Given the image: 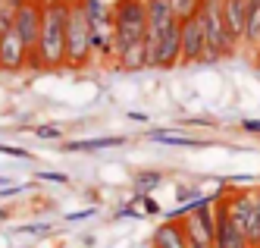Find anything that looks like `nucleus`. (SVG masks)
<instances>
[{
  "mask_svg": "<svg viewBox=\"0 0 260 248\" xmlns=\"http://www.w3.org/2000/svg\"><path fill=\"white\" fill-rule=\"evenodd\" d=\"M135 192H141V195H151L154 188L163 182V173L160 170H141V173H135Z\"/></svg>",
  "mask_w": 260,
  "mask_h": 248,
  "instance_id": "2eb2a0df",
  "label": "nucleus"
},
{
  "mask_svg": "<svg viewBox=\"0 0 260 248\" xmlns=\"http://www.w3.org/2000/svg\"><path fill=\"white\" fill-rule=\"evenodd\" d=\"M151 248H188V233H185L182 220H170V217H166L151 233Z\"/></svg>",
  "mask_w": 260,
  "mask_h": 248,
  "instance_id": "9d476101",
  "label": "nucleus"
},
{
  "mask_svg": "<svg viewBox=\"0 0 260 248\" xmlns=\"http://www.w3.org/2000/svg\"><path fill=\"white\" fill-rule=\"evenodd\" d=\"M4 182H7V179H4V176H0V185H4Z\"/></svg>",
  "mask_w": 260,
  "mask_h": 248,
  "instance_id": "2f4dec72",
  "label": "nucleus"
},
{
  "mask_svg": "<svg viewBox=\"0 0 260 248\" xmlns=\"http://www.w3.org/2000/svg\"><path fill=\"white\" fill-rule=\"evenodd\" d=\"M135 198H138V204H141V211H144V214H160V204H157L151 195H141V192H135Z\"/></svg>",
  "mask_w": 260,
  "mask_h": 248,
  "instance_id": "f3484780",
  "label": "nucleus"
},
{
  "mask_svg": "<svg viewBox=\"0 0 260 248\" xmlns=\"http://www.w3.org/2000/svg\"><path fill=\"white\" fill-rule=\"evenodd\" d=\"M125 145V135H101V139H82V142H66L63 151H104V148H119Z\"/></svg>",
  "mask_w": 260,
  "mask_h": 248,
  "instance_id": "f8f14e48",
  "label": "nucleus"
},
{
  "mask_svg": "<svg viewBox=\"0 0 260 248\" xmlns=\"http://www.w3.org/2000/svg\"><path fill=\"white\" fill-rule=\"evenodd\" d=\"M207 60V35H204L201 10L182 19V66H194Z\"/></svg>",
  "mask_w": 260,
  "mask_h": 248,
  "instance_id": "423d86ee",
  "label": "nucleus"
},
{
  "mask_svg": "<svg viewBox=\"0 0 260 248\" xmlns=\"http://www.w3.org/2000/svg\"><path fill=\"white\" fill-rule=\"evenodd\" d=\"M144 35H147V4L144 0H116L113 4V47H116V57L128 47L141 44Z\"/></svg>",
  "mask_w": 260,
  "mask_h": 248,
  "instance_id": "f03ea898",
  "label": "nucleus"
},
{
  "mask_svg": "<svg viewBox=\"0 0 260 248\" xmlns=\"http://www.w3.org/2000/svg\"><path fill=\"white\" fill-rule=\"evenodd\" d=\"M188 248H213V245H204V242H198V239H188Z\"/></svg>",
  "mask_w": 260,
  "mask_h": 248,
  "instance_id": "cd10ccee",
  "label": "nucleus"
},
{
  "mask_svg": "<svg viewBox=\"0 0 260 248\" xmlns=\"http://www.w3.org/2000/svg\"><path fill=\"white\" fill-rule=\"evenodd\" d=\"M0 7H7V0H0Z\"/></svg>",
  "mask_w": 260,
  "mask_h": 248,
  "instance_id": "7c9ffc66",
  "label": "nucleus"
},
{
  "mask_svg": "<svg viewBox=\"0 0 260 248\" xmlns=\"http://www.w3.org/2000/svg\"><path fill=\"white\" fill-rule=\"evenodd\" d=\"M66 4H76V0H66Z\"/></svg>",
  "mask_w": 260,
  "mask_h": 248,
  "instance_id": "72a5a7b5",
  "label": "nucleus"
},
{
  "mask_svg": "<svg viewBox=\"0 0 260 248\" xmlns=\"http://www.w3.org/2000/svg\"><path fill=\"white\" fill-rule=\"evenodd\" d=\"M94 60V44H91V22L82 10V4H69L66 16V66L69 69H85Z\"/></svg>",
  "mask_w": 260,
  "mask_h": 248,
  "instance_id": "7ed1b4c3",
  "label": "nucleus"
},
{
  "mask_svg": "<svg viewBox=\"0 0 260 248\" xmlns=\"http://www.w3.org/2000/svg\"><path fill=\"white\" fill-rule=\"evenodd\" d=\"M41 4H50V0H41Z\"/></svg>",
  "mask_w": 260,
  "mask_h": 248,
  "instance_id": "f704fd0d",
  "label": "nucleus"
},
{
  "mask_svg": "<svg viewBox=\"0 0 260 248\" xmlns=\"http://www.w3.org/2000/svg\"><path fill=\"white\" fill-rule=\"evenodd\" d=\"M38 179H44V182H60V185L69 182L66 173H50V170H38Z\"/></svg>",
  "mask_w": 260,
  "mask_h": 248,
  "instance_id": "412c9836",
  "label": "nucleus"
},
{
  "mask_svg": "<svg viewBox=\"0 0 260 248\" xmlns=\"http://www.w3.org/2000/svg\"><path fill=\"white\" fill-rule=\"evenodd\" d=\"M122 217L138 220V217H141V211H135V207H119V211H116V220H122Z\"/></svg>",
  "mask_w": 260,
  "mask_h": 248,
  "instance_id": "b1692460",
  "label": "nucleus"
},
{
  "mask_svg": "<svg viewBox=\"0 0 260 248\" xmlns=\"http://www.w3.org/2000/svg\"><path fill=\"white\" fill-rule=\"evenodd\" d=\"M241 129H245V132H254V135H260V120H241Z\"/></svg>",
  "mask_w": 260,
  "mask_h": 248,
  "instance_id": "393cba45",
  "label": "nucleus"
},
{
  "mask_svg": "<svg viewBox=\"0 0 260 248\" xmlns=\"http://www.w3.org/2000/svg\"><path fill=\"white\" fill-rule=\"evenodd\" d=\"M10 29H13V7L7 4V7H0V35L10 32Z\"/></svg>",
  "mask_w": 260,
  "mask_h": 248,
  "instance_id": "6ab92c4d",
  "label": "nucleus"
},
{
  "mask_svg": "<svg viewBox=\"0 0 260 248\" xmlns=\"http://www.w3.org/2000/svg\"><path fill=\"white\" fill-rule=\"evenodd\" d=\"M176 66H182V19H176L163 32L154 57V69H176Z\"/></svg>",
  "mask_w": 260,
  "mask_h": 248,
  "instance_id": "1a4fd4ad",
  "label": "nucleus"
},
{
  "mask_svg": "<svg viewBox=\"0 0 260 248\" xmlns=\"http://www.w3.org/2000/svg\"><path fill=\"white\" fill-rule=\"evenodd\" d=\"M254 201H257V226H254L251 245H254V248H260V188H254Z\"/></svg>",
  "mask_w": 260,
  "mask_h": 248,
  "instance_id": "4be33fe9",
  "label": "nucleus"
},
{
  "mask_svg": "<svg viewBox=\"0 0 260 248\" xmlns=\"http://www.w3.org/2000/svg\"><path fill=\"white\" fill-rule=\"evenodd\" d=\"M222 19L232 35V41L245 44V19H248V0H222Z\"/></svg>",
  "mask_w": 260,
  "mask_h": 248,
  "instance_id": "9b49d317",
  "label": "nucleus"
},
{
  "mask_svg": "<svg viewBox=\"0 0 260 248\" xmlns=\"http://www.w3.org/2000/svg\"><path fill=\"white\" fill-rule=\"evenodd\" d=\"M66 16H69L66 0H50V4H44L38 47L31 50V53H38L44 69H63L66 66Z\"/></svg>",
  "mask_w": 260,
  "mask_h": 248,
  "instance_id": "f257e3e1",
  "label": "nucleus"
},
{
  "mask_svg": "<svg viewBox=\"0 0 260 248\" xmlns=\"http://www.w3.org/2000/svg\"><path fill=\"white\" fill-rule=\"evenodd\" d=\"M201 19H204V35H207V60L204 63H219L238 50L232 35L222 19V0H201Z\"/></svg>",
  "mask_w": 260,
  "mask_h": 248,
  "instance_id": "20e7f679",
  "label": "nucleus"
},
{
  "mask_svg": "<svg viewBox=\"0 0 260 248\" xmlns=\"http://www.w3.org/2000/svg\"><path fill=\"white\" fill-rule=\"evenodd\" d=\"M151 142H160V145H176V148H204L207 142L201 139H191V135H182V132H170V129H154L147 132Z\"/></svg>",
  "mask_w": 260,
  "mask_h": 248,
  "instance_id": "ddd939ff",
  "label": "nucleus"
},
{
  "mask_svg": "<svg viewBox=\"0 0 260 248\" xmlns=\"http://www.w3.org/2000/svg\"><path fill=\"white\" fill-rule=\"evenodd\" d=\"M254 66H257V72H260V53H254Z\"/></svg>",
  "mask_w": 260,
  "mask_h": 248,
  "instance_id": "c85d7f7f",
  "label": "nucleus"
},
{
  "mask_svg": "<svg viewBox=\"0 0 260 248\" xmlns=\"http://www.w3.org/2000/svg\"><path fill=\"white\" fill-rule=\"evenodd\" d=\"M41 16H44V4L41 0H19L13 7V29L22 38V44L28 50L38 47V35H41Z\"/></svg>",
  "mask_w": 260,
  "mask_h": 248,
  "instance_id": "39448f33",
  "label": "nucleus"
},
{
  "mask_svg": "<svg viewBox=\"0 0 260 248\" xmlns=\"http://www.w3.org/2000/svg\"><path fill=\"white\" fill-rule=\"evenodd\" d=\"M88 217H94V207H85V211H69L63 220H69V223H79V220H88Z\"/></svg>",
  "mask_w": 260,
  "mask_h": 248,
  "instance_id": "5701e85b",
  "label": "nucleus"
},
{
  "mask_svg": "<svg viewBox=\"0 0 260 248\" xmlns=\"http://www.w3.org/2000/svg\"><path fill=\"white\" fill-rule=\"evenodd\" d=\"M35 135L38 139H63V129L60 126H35Z\"/></svg>",
  "mask_w": 260,
  "mask_h": 248,
  "instance_id": "a211bd4d",
  "label": "nucleus"
},
{
  "mask_svg": "<svg viewBox=\"0 0 260 248\" xmlns=\"http://www.w3.org/2000/svg\"><path fill=\"white\" fill-rule=\"evenodd\" d=\"M222 195H226V192H222ZM222 195L213 204V211H216V239H213V248H254L248 242V236L238 230V223L232 220L229 207H226V198H222Z\"/></svg>",
  "mask_w": 260,
  "mask_h": 248,
  "instance_id": "0eeeda50",
  "label": "nucleus"
},
{
  "mask_svg": "<svg viewBox=\"0 0 260 248\" xmlns=\"http://www.w3.org/2000/svg\"><path fill=\"white\" fill-rule=\"evenodd\" d=\"M128 120H135V123H147V117H144V113H138V110L128 113Z\"/></svg>",
  "mask_w": 260,
  "mask_h": 248,
  "instance_id": "bb28decb",
  "label": "nucleus"
},
{
  "mask_svg": "<svg viewBox=\"0 0 260 248\" xmlns=\"http://www.w3.org/2000/svg\"><path fill=\"white\" fill-rule=\"evenodd\" d=\"M254 53H260V44H257V50H254Z\"/></svg>",
  "mask_w": 260,
  "mask_h": 248,
  "instance_id": "473e14b6",
  "label": "nucleus"
},
{
  "mask_svg": "<svg viewBox=\"0 0 260 248\" xmlns=\"http://www.w3.org/2000/svg\"><path fill=\"white\" fill-rule=\"evenodd\" d=\"M245 44L257 50L260 44V0H248V19H245Z\"/></svg>",
  "mask_w": 260,
  "mask_h": 248,
  "instance_id": "4468645a",
  "label": "nucleus"
},
{
  "mask_svg": "<svg viewBox=\"0 0 260 248\" xmlns=\"http://www.w3.org/2000/svg\"><path fill=\"white\" fill-rule=\"evenodd\" d=\"M170 4H173V10L179 13V19H185V16H191V13L201 10V0H170Z\"/></svg>",
  "mask_w": 260,
  "mask_h": 248,
  "instance_id": "dca6fc26",
  "label": "nucleus"
},
{
  "mask_svg": "<svg viewBox=\"0 0 260 248\" xmlns=\"http://www.w3.org/2000/svg\"><path fill=\"white\" fill-rule=\"evenodd\" d=\"M7 217H10V214H7V211H4V207H0V220H7Z\"/></svg>",
  "mask_w": 260,
  "mask_h": 248,
  "instance_id": "c756f323",
  "label": "nucleus"
},
{
  "mask_svg": "<svg viewBox=\"0 0 260 248\" xmlns=\"http://www.w3.org/2000/svg\"><path fill=\"white\" fill-rule=\"evenodd\" d=\"M28 47L22 44V38L16 35V29L0 35V72H22L28 69Z\"/></svg>",
  "mask_w": 260,
  "mask_h": 248,
  "instance_id": "6e6552de",
  "label": "nucleus"
},
{
  "mask_svg": "<svg viewBox=\"0 0 260 248\" xmlns=\"http://www.w3.org/2000/svg\"><path fill=\"white\" fill-rule=\"evenodd\" d=\"M16 192H19V185H7V188H0V198H10Z\"/></svg>",
  "mask_w": 260,
  "mask_h": 248,
  "instance_id": "a878e982",
  "label": "nucleus"
},
{
  "mask_svg": "<svg viewBox=\"0 0 260 248\" xmlns=\"http://www.w3.org/2000/svg\"><path fill=\"white\" fill-rule=\"evenodd\" d=\"M0 154H10V157L28 160V157H31V151H25V148H13V145H0Z\"/></svg>",
  "mask_w": 260,
  "mask_h": 248,
  "instance_id": "aec40b11",
  "label": "nucleus"
}]
</instances>
